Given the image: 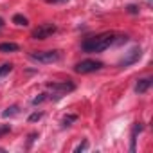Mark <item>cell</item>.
Returning <instances> with one entry per match:
<instances>
[{"label":"cell","instance_id":"6da1fadb","mask_svg":"<svg viewBox=\"0 0 153 153\" xmlns=\"http://www.w3.org/2000/svg\"><path fill=\"white\" fill-rule=\"evenodd\" d=\"M114 43H117V34L115 33H101V34L87 38L81 43V49L85 52H103Z\"/></svg>","mask_w":153,"mask_h":153},{"label":"cell","instance_id":"7a4b0ae2","mask_svg":"<svg viewBox=\"0 0 153 153\" xmlns=\"http://www.w3.org/2000/svg\"><path fill=\"white\" fill-rule=\"evenodd\" d=\"M47 88L52 90L51 99L58 101V99H61L63 96H67L68 92H72V90L76 88V85H74L70 79H67V81H59V83H47Z\"/></svg>","mask_w":153,"mask_h":153},{"label":"cell","instance_id":"3957f363","mask_svg":"<svg viewBox=\"0 0 153 153\" xmlns=\"http://www.w3.org/2000/svg\"><path fill=\"white\" fill-rule=\"evenodd\" d=\"M29 58L38 63H54L61 59V51H33L29 52Z\"/></svg>","mask_w":153,"mask_h":153},{"label":"cell","instance_id":"277c9868","mask_svg":"<svg viewBox=\"0 0 153 153\" xmlns=\"http://www.w3.org/2000/svg\"><path fill=\"white\" fill-rule=\"evenodd\" d=\"M56 31H58V27H56L54 24L47 22V24L38 25V27L31 33V38H33V40H47V38H49V36H52Z\"/></svg>","mask_w":153,"mask_h":153},{"label":"cell","instance_id":"5b68a950","mask_svg":"<svg viewBox=\"0 0 153 153\" xmlns=\"http://www.w3.org/2000/svg\"><path fill=\"white\" fill-rule=\"evenodd\" d=\"M99 68H103V63L96 61V59H83V61H79L74 67V70L78 74H90V72H96Z\"/></svg>","mask_w":153,"mask_h":153},{"label":"cell","instance_id":"8992f818","mask_svg":"<svg viewBox=\"0 0 153 153\" xmlns=\"http://www.w3.org/2000/svg\"><path fill=\"white\" fill-rule=\"evenodd\" d=\"M142 56V51H140V47H133L128 54H126V58H123L119 63H117V67H121V68H126V67H130V65H133L135 61H139V58Z\"/></svg>","mask_w":153,"mask_h":153},{"label":"cell","instance_id":"52a82bcc","mask_svg":"<svg viewBox=\"0 0 153 153\" xmlns=\"http://www.w3.org/2000/svg\"><path fill=\"white\" fill-rule=\"evenodd\" d=\"M151 83H153V78L139 79V81H137V85H135V92H137V94H144V92H148V90H149V87H151Z\"/></svg>","mask_w":153,"mask_h":153},{"label":"cell","instance_id":"ba28073f","mask_svg":"<svg viewBox=\"0 0 153 153\" xmlns=\"http://www.w3.org/2000/svg\"><path fill=\"white\" fill-rule=\"evenodd\" d=\"M144 130L142 123H135L131 128V144H130V151H135V144H137V135Z\"/></svg>","mask_w":153,"mask_h":153},{"label":"cell","instance_id":"9c48e42d","mask_svg":"<svg viewBox=\"0 0 153 153\" xmlns=\"http://www.w3.org/2000/svg\"><path fill=\"white\" fill-rule=\"evenodd\" d=\"M20 45L15 42H6V43H0V52L2 54H9V52H18Z\"/></svg>","mask_w":153,"mask_h":153},{"label":"cell","instance_id":"30bf717a","mask_svg":"<svg viewBox=\"0 0 153 153\" xmlns=\"http://www.w3.org/2000/svg\"><path fill=\"white\" fill-rule=\"evenodd\" d=\"M20 112V106L18 105H13V106H9L6 112H2V117H13V115H16Z\"/></svg>","mask_w":153,"mask_h":153},{"label":"cell","instance_id":"8fae6325","mask_svg":"<svg viewBox=\"0 0 153 153\" xmlns=\"http://www.w3.org/2000/svg\"><path fill=\"white\" fill-rule=\"evenodd\" d=\"M13 24H16V25H24V27H25V25H29V20H27L24 15H15V16H13Z\"/></svg>","mask_w":153,"mask_h":153},{"label":"cell","instance_id":"7c38bea8","mask_svg":"<svg viewBox=\"0 0 153 153\" xmlns=\"http://www.w3.org/2000/svg\"><path fill=\"white\" fill-rule=\"evenodd\" d=\"M13 63H4V65H0V78H4V76H7L11 70H13Z\"/></svg>","mask_w":153,"mask_h":153},{"label":"cell","instance_id":"4fadbf2b","mask_svg":"<svg viewBox=\"0 0 153 153\" xmlns=\"http://www.w3.org/2000/svg\"><path fill=\"white\" fill-rule=\"evenodd\" d=\"M74 121H78V115H76V114H70V115H67V117L61 121V126H63V128H67V126H70Z\"/></svg>","mask_w":153,"mask_h":153},{"label":"cell","instance_id":"5bb4252c","mask_svg":"<svg viewBox=\"0 0 153 153\" xmlns=\"http://www.w3.org/2000/svg\"><path fill=\"white\" fill-rule=\"evenodd\" d=\"M43 117V114L42 112H34V114H31L29 115V123H36V121H40Z\"/></svg>","mask_w":153,"mask_h":153},{"label":"cell","instance_id":"9a60e30c","mask_svg":"<svg viewBox=\"0 0 153 153\" xmlns=\"http://www.w3.org/2000/svg\"><path fill=\"white\" fill-rule=\"evenodd\" d=\"M87 148H88V140H83L79 146H76V149H74V151H76V153H81V151H85Z\"/></svg>","mask_w":153,"mask_h":153},{"label":"cell","instance_id":"2e32d148","mask_svg":"<svg viewBox=\"0 0 153 153\" xmlns=\"http://www.w3.org/2000/svg\"><path fill=\"white\" fill-rule=\"evenodd\" d=\"M47 99V94H40V96H36L34 99H33V105H40V103H43Z\"/></svg>","mask_w":153,"mask_h":153},{"label":"cell","instance_id":"e0dca14e","mask_svg":"<svg viewBox=\"0 0 153 153\" xmlns=\"http://www.w3.org/2000/svg\"><path fill=\"white\" fill-rule=\"evenodd\" d=\"M9 130H11V126H9V124H0V137L6 135V133H9Z\"/></svg>","mask_w":153,"mask_h":153},{"label":"cell","instance_id":"ac0fdd59","mask_svg":"<svg viewBox=\"0 0 153 153\" xmlns=\"http://www.w3.org/2000/svg\"><path fill=\"white\" fill-rule=\"evenodd\" d=\"M126 11H128L130 15H139V6H128Z\"/></svg>","mask_w":153,"mask_h":153},{"label":"cell","instance_id":"d6986e66","mask_svg":"<svg viewBox=\"0 0 153 153\" xmlns=\"http://www.w3.org/2000/svg\"><path fill=\"white\" fill-rule=\"evenodd\" d=\"M36 137H38V133H31V135H29V142H27V148H29V146L33 144V140H34Z\"/></svg>","mask_w":153,"mask_h":153},{"label":"cell","instance_id":"ffe728a7","mask_svg":"<svg viewBox=\"0 0 153 153\" xmlns=\"http://www.w3.org/2000/svg\"><path fill=\"white\" fill-rule=\"evenodd\" d=\"M63 2H68V0H47V4H63Z\"/></svg>","mask_w":153,"mask_h":153},{"label":"cell","instance_id":"44dd1931","mask_svg":"<svg viewBox=\"0 0 153 153\" xmlns=\"http://www.w3.org/2000/svg\"><path fill=\"white\" fill-rule=\"evenodd\" d=\"M2 25H4V20H2V18H0V27H2Z\"/></svg>","mask_w":153,"mask_h":153}]
</instances>
